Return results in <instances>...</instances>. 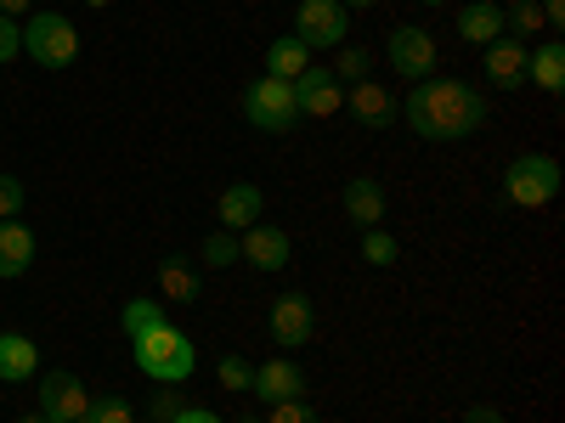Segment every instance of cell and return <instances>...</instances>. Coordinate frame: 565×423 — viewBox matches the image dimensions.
<instances>
[{
  "label": "cell",
  "mask_w": 565,
  "mask_h": 423,
  "mask_svg": "<svg viewBox=\"0 0 565 423\" xmlns=\"http://www.w3.org/2000/svg\"><path fill=\"white\" fill-rule=\"evenodd\" d=\"M385 57H391V68H396L402 79H436V63H441L436 40L424 34L418 23L391 29V40H385Z\"/></svg>",
  "instance_id": "cell-7"
},
{
  "label": "cell",
  "mask_w": 565,
  "mask_h": 423,
  "mask_svg": "<svg viewBox=\"0 0 565 423\" xmlns=\"http://www.w3.org/2000/svg\"><path fill=\"white\" fill-rule=\"evenodd\" d=\"M18 215H23V181L0 175V220H18Z\"/></svg>",
  "instance_id": "cell-30"
},
{
  "label": "cell",
  "mask_w": 565,
  "mask_h": 423,
  "mask_svg": "<svg viewBox=\"0 0 565 423\" xmlns=\"http://www.w3.org/2000/svg\"><path fill=\"white\" fill-rule=\"evenodd\" d=\"M249 390H255L266 406H271V401H300V395H306V372H300L289 356H271V361H260V367H255Z\"/></svg>",
  "instance_id": "cell-12"
},
{
  "label": "cell",
  "mask_w": 565,
  "mask_h": 423,
  "mask_svg": "<svg viewBox=\"0 0 565 423\" xmlns=\"http://www.w3.org/2000/svg\"><path fill=\"white\" fill-rule=\"evenodd\" d=\"M463 423H503V412H498V406H487V401H476V406L463 412Z\"/></svg>",
  "instance_id": "cell-33"
},
{
  "label": "cell",
  "mask_w": 565,
  "mask_h": 423,
  "mask_svg": "<svg viewBox=\"0 0 565 423\" xmlns=\"http://www.w3.org/2000/svg\"><path fill=\"white\" fill-rule=\"evenodd\" d=\"M481 52H487V79H492L498 90H521V85H532V45H526V40L498 34V40L481 45Z\"/></svg>",
  "instance_id": "cell-8"
},
{
  "label": "cell",
  "mask_w": 565,
  "mask_h": 423,
  "mask_svg": "<svg viewBox=\"0 0 565 423\" xmlns=\"http://www.w3.org/2000/svg\"><path fill=\"white\" fill-rule=\"evenodd\" d=\"M159 289H164V300L170 305H193L199 300V271H193V260H181V254H170L164 265H159Z\"/></svg>",
  "instance_id": "cell-20"
},
{
  "label": "cell",
  "mask_w": 565,
  "mask_h": 423,
  "mask_svg": "<svg viewBox=\"0 0 565 423\" xmlns=\"http://www.w3.org/2000/svg\"><path fill=\"white\" fill-rule=\"evenodd\" d=\"M260 209H266V193H260V186L255 181H232L226 186V193H221V226L226 231H249L255 220H260Z\"/></svg>",
  "instance_id": "cell-14"
},
{
  "label": "cell",
  "mask_w": 565,
  "mask_h": 423,
  "mask_svg": "<svg viewBox=\"0 0 565 423\" xmlns=\"http://www.w3.org/2000/svg\"><path fill=\"white\" fill-rule=\"evenodd\" d=\"M23 7H29V0H0V18H18Z\"/></svg>",
  "instance_id": "cell-37"
},
{
  "label": "cell",
  "mask_w": 565,
  "mask_h": 423,
  "mask_svg": "<svg viewBox=\"0 0 565 423\" xmlns=\"http://www.w3.org/2000/svg\"><path fill=\"white\" fill-rule=\"evenodd\" d=\"M295 102H300V119H334L345 108V85L334 79V68H306L295 79Z\"/></svg>",
  "instance_id": "cell-10"
},
{
  "label": "cell",
  "mask_w": 565,
  "mask_h": 423,
  "mask_svg": "<svg viewBox=\"0 0 565 423\" xmlns=\"http://www.w3.org/2000/svg\"><path fill=\"white\" fill-rule=\"evenodd\" d=\"M175 412H181V406H175L170 395H153V423H170Z\"/></svg>",
  "instance_id": "cell-35"
},
{
  "label": "cell",
  "mask_w": 565,
  "mask_h": 423,
  "mask_svg": "<svg viewBox=\"0 0 565 423\" xmlns=\"http://www.w3.org/2000/svg\"><path fill=\"white\" fill-rule=\"evenodd\" d=\"M119 322H125V339L136 345L141 334H153V327H159V322H170V316H164V305H159V300H125V316H119Z\"/></svg>",
  "instance_id": "cell-23"
},
{
  "label": "cell",
  "mask_w": 565,
  "mask_h": 423,
  "mask_svg": "<svg viewBox=\"0 0 565 423\" xmlns=\"http://www.w3.org/2000/svg\"><path fill=\"white\" fill-rule=\"evenodd\" d=\"M85 423H136V417H130V401H119V395H103V401H90Z\"/></svg>",
  "instance_id": "cell-27"
},
{
  "label": "cell",
  "mask_w": 565,
  "mask_h": 423,
  "mask_svg": "<svg viewBox=\"0 0 565 423\" xmlns=\"http://www.w3.org/2000/svg\"><path fill=\"white\" fill-rule=\"evenodd\" d=\"M367 68H373V52H367V45H340L334 79H367Z\"/></svg>",
  "instance_id": "cell-26"
},
{
  "label": "cell",
  "mask_w": 565,
  "mask_h": 423,
  "mask_svg": "<svg viewBox=\"0 0 565 423\" xmlns=\"http://www.w3.org/2000/svg\"><path fill=\"white\" fill-rule=\"evenodd\" d=\"M244 119L266 135H289L300 124V102H295V79H255L244 90Z\"/></svg>",
  "instance_id": "cell-3"
},
{
  "label": "cell",
  "mask_w": 565,
  "mask_h": 423,
  "mask_svg": "<svg viewBox=\"0 0 565 423\" xmlns=\"http://www.w3.org/2000/svg\"><path fill=\"white\" fill-rule=\"evenodd\" d=\"M418 7H447V0H418Z\"/></svg>",
  "instance_id": "cell-39"
},
{
  "label": "cell",
  "mask_w": 565,
  "mask_h": 423,
  "mask_svg": "<svg viewBox=\"0 0 565 423\" xmlns=\"http://www.w3.org/2000/svg\"><path fill=\"white\" fill-rule=\"evenodd\" d=\"M238 423H266V417H238Z\"/></svg>",
  "instance_id": "cell-42"
},
{
  "label": "cell",
  "mask_w": 565,
  "mask_h": 423,
  "mask_svg": "<svg viewBox=\"0 0 565 423\" xmlns=\"http://www.w3.org/2000/svg\"><path fill=\"white\" fill-rule=\"evenodd\" d=\"M543 23H548V29L565 23V0H543Z\"/></svg>",
  "instance_id": "cell-36"
},
{
  "label": "cell",
  "mask_w": 565,
  "mask_h": 423,
  "mask_svg": "<svg viewBox=\"0 0 565 423\" xmlns=\"http://www.w3.org/2000/svg\"><path fill=\"white\" fill-rule=\"evenodd\" d=\"M266 423H317V412H311L306 401H271Z\"/></svg>",
  "instance_id": "cell-31"
},
{
  "label": "cell",
  "mask_w": 565,
  "mask_h": 423,
  "mask_svg": "<svg viewBox=\"0 0 565 423\" xmlns=\"http://www.w3.org/2000/svg\"><path fill=\"white\" fill-rule=\"evenodd\" d=\"M90 412V395L74 372H45L40 379V417L45 423H85Z\"/></svg>",
  "instance_id": "cell-9"
},
{
  "label": "cell",
  "mask_w": 565,
  "mask_h": 423,
  "mask_svg": "<svg viewBox=\"0 0 565 423\" xmlns=\"http://www.w3.org/2000/svg\"><path fill=\"white\" fill-rule=\"evenodd\" d=\"M345 12H367V7H380V0H340Z\"/></svg>",
  "instance_id": "cell-38"
},
{
  "label": "cell",
  "mask_w": 565,
  "mask_h": 423,
  "mask_svg": "<svg viewBox=\"0 0 565 423\" xmlns=\"http://www.w3.org/2000/svg\"><path fill=\"white\" fill-rule=\"evenodd\" d=\"M503 193H509V204H521V209H543V204H554V193H559V164H554L548 153L514 159V164L503 170Z\"/></svg>",
  "instance_id": "cell-5"
},
{
  "label": "cell",
  "mask_w": 565,
  "mask_h": 423,
  "mask_svg": "<svg viewBox=\"0 0 565 423\" xmlns=\"http://www.w3.org/2000/svg\"><path fill=\"white\" fill-rule=\"evenodd\" d=\"M40 372V350L23 334H0V384H29Z\"/></svg>",
  "instance_id": "cell-16"
},
{
  "label": "cell",
  "mask_w": 565,
  "mask_h": 423,
  "mask_svg": "<svg viewBox=\"0 0 565 423\" xmlns=\"http://www.w3.org/2000/svg\"><path fill=\"white\" fill-rule=\"evenodd\" d=\"M23 52L40 63V68H74L79 57V29L63 18V12H34L23 23Z\"/></svg>",
  "instance_id": "cell-4"
},
{
  "label": "cell",
  "mask_w": 565,
  "mask_h": 423,
  "mask_svg": "<svg viewBox=\"0 0 565 423\" xmlns=\"http://www.w3.org/2000/svg\"><path fill=\"white\" fill-rule=\"evenodd\" d=\"M215 372H221V384H226V390H249V379H255V367H249L244 356H226Z\"/></svg>",
  "instance_id": "cell-29"
},
{
  "label": "cell",
  "mask_w": 565,
  "mask_h": 423,
  "mask_svg": "<svg viewBox=\"0 0 565 423\" xmlns=\"http://www.w3.org/2000/svg\"><path fill=\"white\" fill-rule=\"evenodd\" d=\"M306 68H311V52H306L295 34H282V40L266 45V74H271V79H300Z\"/></svg>",
  "instance_id": "cell-22"
},
{
  "label": "cell",
  "mask_w": 565,
  "mask_h": 423,
  "mask_svg": "<svg viewBox=\"0 0 565 423\" xmlns=\"http://www.w3.org/2000/svg\"><path fill=\"white\" fill-rule=\"evenodd\" d=\"M345 108H351V119L367 124V130H391V124H396V97H391L380 79H356L351 97H345Z\"/></svg>",
  "instance_id": "cell-13"
},
{
  "label": "cell",
  "mask_w": 565,
  "mask_h": 423,
  "mask_svg": "<svg viewBox=\"0 0 565 423\" xmlns=\"http://www.w3.org/2000/svg\"><path fill=\"white\" fill-rule=\"evenodd\" d=\"M85 7H108V0H85Z\"/></svg>",
  "instance_id": "cell-40"
},
{
  "label": "cell",
  "mask_w": 565,
  "mask_h": 423,
  "mask_svg": "<svg viewBox=\"0 0 565 423\" xmlns=\"http://www.w3.org/2000/svg\"><path fill=\"white\" fill-rule=\"evenodd\" d=\"M402 119L424 141H463L487 124V97L469 79H418L402 102Z\"/></svg>",
  "instance_id": "cell-1"
},
{
  "label": "cell",
  "mask_w": 565,
  "mask_h": 423,
  "mask_svg": "<svg viewBox=\"0 0 565 423\" xmlns=\"http://www.w3.org/2000/svg\"><path fill=\"white\" fill-rule=\"evenodd\" d=\"M396 254H402V249H396V238H391L385 226H367V231H362V260H367V265H396Z\"/></svg>",
  "instance_id": "cell-25"
},
{
  "label": "cell",
  "mask_w": 565,
  "mask_h": 423,
  "mask_svg": "<svg viewBox=\"0 0 565 423\" xmlns=\"http://www.w3.org/2000/svg\"><path fill=\"white\" fill-rule=\"evenodd\" d=\"M311 334H317V311H311V300H306V294H282V300L271 305V339H277L282 350H300Z\"/></svg>",
  "instance_id": "cell-11"
},
{
  "label": "cell",
  "mask_w": 565,
  "mask_h": 423,
  "mask_svg": "<svg viewBox=\"0 0 565 423\" xmlns=\"http://www.w3.org/2000/svg\"><path fill=\"white\" fill-rule=\"evenodd\" d=\"M170 423H221V417H215L210 406H181V412H175Z\"/></svg>",
  "instance_id": "cell-34"
},
{
  "label": "cell",
  "mask_w": 565,
  "mask_h": 423,
  "mask_svg": "<svg viewBox=\"0 0 565 423\" xmlns=\"http://www.w3.org/2000/svg\"><path fill=\"white\" fill-rule=\"evenodd\" d=\"M18 423H45V417H18Z\"/></svg>",
  "instance_id": "cell-41"
},
{
  "label": "cell",
  "mask_w": 565,
  "mask_h": 423,
  "mask_svg": "<svg viewBox=\"0 0 565 423\" xmlns=\"http://www.w3.org/2000/svg\"><path fill=\"white\" fill-rule=\"evenodd\" d=\"M23 52V29H18V18H0V63H12Z\"/></svg>",
  "instance_id": "cell-32"
},
{
  "label": "cell",
  "mask_w": 565,
  "mask_h": 423,
  "mask_svg": "<svg viewBox=\"0 0 565 423\" xmlns=\"http://www.w3.org/2000/svg\"><path fill=\"white\" fill-rule=\"evenodd\" d=\"M34 260V231L23 220H0V276H23Z\"/></svg>",
  "instance_id": "cell-19"
},
{
  "label": "cell",
  "mask_w": 565,
  "mask_h": 423,
  "mask_svg": "<svg viewBox=\"0 0 565 423\" xmlns=\"http://www.w3.org/2000/svg\"><path fill=\"white\" fill-rule=\"evenodd\" d=\"M238 254L255 265V271H282L289 265V231H277V226H249V238L238 243Z\"/></svg>",
  "instance_id": "cell-15"
},
{
  "label": "cell",
  "mask_w": 565,
  "mask_h": 423,
  "mask_svg": "<svg viewBox=\"0 0 565 423\" xmlns=\"http://www.w3.org/2000/svg\"><path fill=\"white\" fill-rule=\"evenodd\" d=\"M345 215L367 231V226H380L385 220V186L380 181H367V175H356V181H345Z\"/></svg>",
  "instance_id": "cell-17"
},
{
  "label": "cell",
  "mask_w": 565,
  "mask_h": 423,
  "mask_svg": "<svg viewBox=\"0 0 565 423\" xmlns=\"http://www.w3.org/2000/svg\"><path fill=\"white\" fill-rule=\"evenodd\" d=\"M345 34H351V18L340 0H300L295 7V40L306 52H340Z\"/></svg>",
  "instance_id": "cell-6"
},
{
  "label": "cell",
  "mask_w": 565,
  "mask_h": 423,
  "mask_svg": "<svg viewBox=\"0 0 565 423\" xmlns=\"http://www.w3.org/2000/svg\"><path fill=\"white\" fill-rule=\"evenodd\" d=\"M136 367L148 372V379H159V384H181V379H193L199 356H193V339H186L181 327L159 322L153 334L136 339Z\"/></svg>",
  "instance_id": "cell-2"
},
{
  "label": "cell",
  "mask_w": 565,
  "mask_h": 423,
  "mask_svg": "<svg viewBox=\"0 0 565 423\" xmlns=\"http://www.w3.org/2000/svg\"><path fill=\"white\" fill-rule=\"evenodd\" d=\"M204 260L221 271V265H232V260H238V238H232V231H210V238H204Z\"/></svg>",
  "instance_id": "cell-28"
},
{
  "label": "cell",
  "mask_w": 565,
  "mask_h": 423,
  "mask_svg": "<svg viewBox=\"0 0 565 423\" xmlns=\"http://www.w3.org/2000/svg\"><path fill=\"white\" fill-rule=\"evenodd\" d=\"M543 29H548V23H543L537 0H509V7H503V34L521 40V34H543Z\"/></svg>",
  "instance_id": "cell-24"
},
{
  "label": "cell",
  "mask_w": 565,
  "mask_h": 423,
  "mask_svg": "<svg viewBox=\"0 0 565 423\" xmlns=\"http://www.w3.org/2000/svg\"><path fill=\"white\" fill-rule=\"evenodd\" d=\"M532 85L548 90V97H559V90H565V45L559 40L532 45Z\"/></svg>",
  "instance_id": "cell-21"
},
{
  "label": "cell",
  "mask_w": 565,
  "mask_h": 423,
  "mask_svg": "<svg viewBox=\"0 0 565 423\" xmlns=\"http://www.w3.org/2000/svg\"><path fill=\"white\" fill-rule=\"evenodd\" d=\"M458 34L469 45H487L503 34V7L498 0H469V7H458Z\"/></svg>",
  "instance_id": "cell-18"
}]
</instances>
